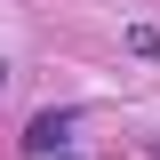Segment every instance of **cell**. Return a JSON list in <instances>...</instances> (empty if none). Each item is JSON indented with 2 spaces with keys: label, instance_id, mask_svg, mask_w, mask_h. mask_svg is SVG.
<instances>
[{
  "label": "cell",
  "instance_id": "cell-1",
  "mask_svg": "<svg viewBox=\"0 0 160 160\" xmlns=\"http://www.w3.org/2000/svg\"><path fill=\"white\" fill-rule=\"evenodd\" d=\"M64 144H72V112H40L32 128H24V152H32V160L40 152H64Z\"/></svg>",
  "mask_w": 160,
  "mask_h": 160
}]
</instances>
